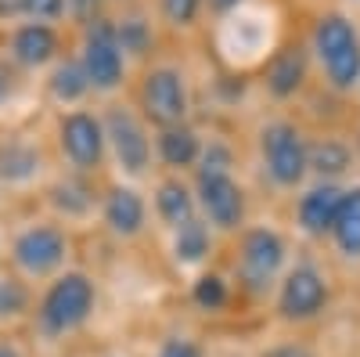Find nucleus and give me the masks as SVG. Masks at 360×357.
Listing matches in <instances>:
<instances>
[{"mask_svg": "<svg viewBox=\"0 0 360 357\" xmlns=\"http://www.w3.org/2000/svg\"><path fill=\"white\" fill-rule=\"evenodd\" d=\"M94 282H90L83 271H65L58 275L47 292L40 296L37 303V329L47 336V339H62V336H72L76 329L90 321L94 314Z\"/></svg>", "mask_w": 360, "mask_h": 357, "instance_id": "f257e3e1", "label": "nucleus"}, {"mask_svg": "<svg viewBox=\"0 0 360 357\" xmlns=\"http://www.w3.org/2000/svg\"><path fill=\"white\" fill-rule=\"evenodd\" d=\"M314 44H317V54L328 69V80H332L339 91H349L360 80V37H356V29L342 15H328L317 25Z\"/></svg>", "mask_w": 360, "mask_h": 357, "instance_id": "f03ea898", "label": "nucleus"}, {"mask_svg": "<svg viewBox=\"0 0 360 357\" xmlns=\"http://www.w3.org/2000/svg\"><path fill=\"white\" fill-rule=\"evenodd\" d=\"M69 256L65 234L51 224H33L15 234L11 242V260L22 271V278H51L54 271H62V263Z\"/></svg>", "mask_w": 360, "mask_h": 357, "instance_id": "7ed1b4c3", "label": "nucleus"}, {"mask_svg": "<svg viewBox=\"0 0 360 357\" xmlns=\"http://www.w3.org/2000/svg\"><path fill=\"white\" fill-rule=\"evenodd\" d=\"M79 65L90 80L94 91H115L123 83V44H119V29L108 22H90L86 40H83V54Z\"/></svg>", "mask_w": 360, "mask_h": 357, "instance_id": "20e7f679", "label": "nucleus"}, {"mask_svg": "<svg viewBox=\"0 0 360 357\" xmlns=\"http://www.w3.org/2000/svg\"><path fill=\"white\" fill-rule=\"evenodd\" d=\"M263 159L266 170L278 184L292 188L303 181V173L310 166V152H307V141L292 123H270L263 130Z\"/></svg>", "mask_w": 360, "mask_h": 357, "instance_id": "39448f33", "label": "nucleus"}, {"mask_svg": "<svg viewBox=\"0 0 360 357\" xmlns=\"http://www.w3.org/2000/svg\"><path fill=\"white\" fill-rule=\"evenodd\" d=\"M281 260H285V242L266 231V227H256L245 234L242 242V256H238V278H242V285L249 292H266L270 285H274L278 271H281Z\"/></svg>", "mask_w": 360, "mask_h": 357, "instance_id": "423d86ee", "label": "nucleus"}, {"mask_svg": "<svg viewBox=\"0 0 360 357\" xmlns=\"http://www.w3.org/2000/svg\"><path fill=\"white\" fill-rule=\"evenodd\" d=\"M105 144H112V156H115L119 170H127L134 177L144 173L148 159H152V144L144 137V127L123 105H112L105 115Z\"/></svg>", "mask_w": 360, "mask_h": 357, "instance_id": "0eeeda50", "label": "nucleus"}, {"mask_svg": "<svg viewBox=\"0 0 360 357\" xmlns=\"http://www.w3.org/2000/svg\"><path fill=\"white\" fill-rule=\"evenodd\" d=\"M141 101H144L148 119L159 123L162 130L180 127V119L188 115V91H184V80H180L176 69H155V73H148Z\"/></svg>", "mask_w": 360, "mask_h": 357, "instance_id": "6e6552de", "label": "nucleus"}, {"mask_svg": "<svg viewBox=\"0 0 360 357\" xmlns=\"http://www.w3.org/2000/svg\"><path fill=\"white\" fill-rule=\"evenodd\" d=\"M324 303H328V285H324L317 267L303 263V267H295V271H288V278L281 282V296H278L281 318L310 321L324 311Z\"/></svg>", "mask_w": 360, "mask_h": 357, "instance_id": "1a4fd4ad", "label": "nucleus"}, {"mask_svg": "<svg viewBox=\"0 0 360 357\" xmlns=\"http://www.w3.org/2000/svg\"><path fill=\"white\" fill-rule=\"evenodd\" d=\"M58 141L76 170H94L105 156V123L90 112H69L58 127Z\"/></svg>", "mask_w": 360, "mask_h": 357, "instance_id": "9d476101", "label": "nucleus"}, {"mask_svg": "<svg viewBox=\"0 0 360 357\" xmlns=\"http://www.w3.org/2000/svg\"><path fill=\"white\" fill-rule=\"evenodd\" d=\"M198 202H202L205 217L220 231H234L245 217L242 188L231 181V173H202L198 177Z\"/></svg>", "mask_w": 360, "mask_h": 357, "instance_id": "9b49d317", "label": "nucleus"}, {"mask_svg": "<svg viewBox=\"0 0 360 357\" xmlns=\"http://www.w3.org/2000/svg\"><path fill=\"white\" fill-rule=\"evenodd\" d=\"M54 54H58V37L51 25L25 22L11 33V58L22 69H44L47 62H54Z\"/></svg>", "mask_w": 360, "mask_h": 357, "instance_id": "f8f14e48", "label": "nucleus"}, {"mask_svg": "<svg viewBox=\"0 0 360 357\" xmlns=\"http://www.w3.org/2000/svg\"><path fill=\"white\" fill-rule=\"evenodd\" d=\"M342 195L335 184H321L314 192L303 195L299 202V224H303L310 234H324V231H335L339 210H342Z\"/></svg>", "mask_w": 360, "mask_h": 357, "instance_id": "ddd939ff", "label": "nucleus"}, {"mask_svg": "<svg viewBox=\"0 0 360 357\" xmlns=\"http://www.w3.org/2000/svg\"><path fill=\"white\" fill-rule=\"evenodd\" d=\"M105 224L119 238L137 234L144 227V199L134 188H112L105 199Z\"/></svg>", "mask_w": 360, "mask_h": 357, "instance_id": "4468645a", "label": "nucleus"}, {"mask_svg": "<svg viewBox=\"0 0 360 357\" xmlns=\"http://www.w3.org/2000/svg\"><path fill=\"white\" fill-rule=\"evenodd\" d=\"M44 170V156L37 144L29 141H8L0 144V181L8 184H29L37 181Z\"/></svg>", "mask_w": 360, "mask_h": 357, "instance_id": "2eb2a0df", "label": "nucleus"}, {"mask_svg": "<svg viewBox=\"0 0 360 357\" xmlns=\"http://www.w3.org/2000/svg\"><path fill=\"white\" fill-rule=\"evenodd\" d=\"M155 206H159V217H162L173 231H176V227H184L188 220H195V199H191V192L180 184V181H166V184H159Z\"/></svg>", "mask_w": 360, "mask_h": 357, "instance_id": "dca6fc26", "label": "nucleus"}, {"mask_svg": "<svg viewBox=\"0 0 360 357\" xmlns=\"http://www.w3.org/2000/svg\"><path fill=\"white\" fill-rule=\"evenodd\" d=\"M47 91H51V98H54L58 105H76V101L90 91V80H86V73H83L79 62H62V65L51 73Z\"/></svg>", "mask_w": 360, "mask_h": 357, "instance_id": "f3484780", "label": "nucleus"}, {"mask_svg": "<svg viewBox=\"0 0 360 357\" xmlns=\"http://www.w3.org/2000/svg\"><path fill=\"white\" fill-rule=\"evenodd\" d=\"M332 234H335V242H339L342 253L360 256V188L342 195V210H339V220H335Z\"/></svg>", "mask_w": 360, "mask_h": 357, "instance_id": "a211bd4d", "label": "nucleus"}, {"mask_svg": "<svg viewBox=\"0 0 360 357\" xmlns=\"http://www.w3.org/2000/svg\"><path fill=\"white\" fill-rule=\"evenodd\" d=\"M266 83H270V91H274L278 98L295 94V87L303 83V54H299V51H281L274 58V65H270Z\"/></svg>", "mask_w": 360, "mask_h": 357, "instance_id": "6ab92c4d", "label": "nucleus"}, {"mask_svg": "<svg viewBox=\"0 0 360 357\" xmlns=\"http://www.w3.org/2000/svg\"><path fill=\"white\" fill-rule=\"evenodd\" d=\"M159 152L169 166H188L198 159V137L188 127H169L159 137Z\"/></svg>", "mask_w": 360, "mask_h": 357, "instance_id": "aec40b11", "label": "nucleus"}, {"mask_svg": "<svg viewBox=\"0 0 360 357\" xmlns=\"http://www.w3.org/2000/svg\"><path fill=\"white\" fill-rule=\"evenodd\" d=\"M173 249H176L180 263H198L209 253V231H205V224L202 220H188L184 227H176Z\"/></svg>", "mask_w": 360, "mask_h": 357, "instance_id": "412c9836", "label": "nucleus"}, {"mask_svg": "<svg viewBox=\"0 0 360 357\" xmlns=\"http://www.w3.org/2000/svg\"><path fill=\"white\" fill-rule=\"evenodd\" d=\"M51 202H54L58 213L83 217V213L90 210V192H86L79 181H58V184L51 188Z\"/></svg>", "mask_w": 360, "mask_h": 357, "instance_id": "4be33fe9", "label": "nucleus"}, {"mask_svg": "<svg viewBox=\"0 0 360 357\" xmlns=\"http://www.w3.org/2000/svg\"><path fill=\"white\" fill-rule=\"evenodd\" d=\"M310 166L317 173L335 177V173H342L349 166V148L342 141H324V144H317L314 152H310Z\"/></svg>", "mask_w": 360, "mask_h": 357, "instance_id": "5701e85b", "label": "nucleus"}, {"mask_svg": "<svg viewBox=\"0 0 360 357\" xmlns=\"http://www.w3.org/2000/svg\"><path fill=\"white\" fill-rule=\"evenodd\" d=\"M29 311V292L18 278H4L0 275V321H11L18 314Z\"/></svg>", "mask_w": 360, "mask_h": 357, "instance_id": "b1692460", "label": "nucleus"}, {"mask_svg": "<svg viewBox=\"0 0 360 357\" xmlns=\"http://www.w3.org/2000/svg\"><path fill=\"white\" fill-rule=\"evenodd\" d=\"M191 296H195V303L202 311H220L227 303V282L217 278V275H205V278L195 282V292Z\"/></svg>", "mask_w": 360, "mask_h": 357, "instance_id": "393cba45", "label": "nucleus"}, {"mask_svg": "<svg viewBox=\"0 0 360 357\" xmlns=\"http://www.w3.org/2000/svg\"><path fill=\"white\" fill-rule=\"evenodd\" d=\"M65 0H25V15L33 18V22H40V25H51V22H58L65 15Z\"/></svg>", "mask_w": 360, "mask_h": 357, "instance_id": "a878e982", "label": "nucleus"}, {"mask_svg": "<svg viewBox=\"0 0 360 357\" xmlns=\"http://www.w3.org/2000/svg\"><path fill=\"white\" fill-rule=\"evenodd\" d=\"M115 29H119V44H123V51L141 54V51L148 47V29H144V22H141V18H130V22L115 25Z\"/></svg>", "mask_w": 360, "mask_h": 357, "instance_id": "bb28decb", "label": "nucleus"}, {"mask_svg": "<svg viewBox=\"0 0 360 357\" xmlns=\"http://www.w3.org/2000/svg\"><path fill=\"white\" fill-rule=\"evenodd\" d=\"M202 8V0H162V15L173 25H191Z\"/></svg>", "mask_w": 360, "mask_h": 357, "instance_id": "cd10ccee", "label": "nucleus"}, {"mask_svg": "<svg viewBox=\"0 0 360 357\" xmlns=\"http://www.w3.org/2000/svg\"><path fill=\"white\" fill-rule=\"evenodd\" d=\"M227 166H231V156H227V148H220V144H213L202 156V173H227Z\"/></svg>", "mask_w": 360, "mask_h": 357, "instance_id": "c85d7f7f", "label": "nucleus"}, {"mask_svg": "<svg viewBox=\"0 0 360 357\" xmlns=\"http://www.w3.org/2000/svg\"><path fill=\"white\" fill-rule=\"evenodd\" d=\"M69 4V11L79 18V22H98V8H101V0H65Z\"/></svg>", "mask_w": 360, "mask_h": 357, "instance_id": "c756f323", "label": "nucleus"}, {"mask_svg": "<svg viewBox=\"0 0 360 357\" xmlns=\"http://www.w3.org/2000/svg\"><path fill=\"white\" fill-rule=\"evenodd\" d=\"M159 357H202V350H198L195 343H188V339H173V343L162 346Z\"/></svg>", "mask_w": 360, "mask_h": 357, "instance_id": "7c9ffc66", "label": "nucleus"}, {"mask_svg": "<svg viewBox=\"0 0 360 357\" xmlns=\"http://www.w3.org/2000/svg\"><path fill=\"white\" fill-rule=\"evenodd\" d=\"M25 15V0H0V18H15Z\"/></svg>", "mask_w": 360, "mask_h": 357, "instance_id": "2f4dec72", "label": "nucleus"}, {"mask_svg": "<svg viewBox=\"0 0 360 357\" xmlns=\"http://www.w3.org/2000/svg\"><path fill=\"white\" fill-rule=\"evenodd\" d=\"M0 357H25V353H22L11 339H0Z\"/></svg>", "mask_w": 360, "mask_h": 357, "instance_id": "473e14b6", "label": "nucleus"}, {"mask_svg": "<svg viewBox=\"0 0 360 357\" xmlns=\"http://www.w3.org/2000/svg\"><path fill=\"white\" fill-rule=\"evenodd\" d=\"M209 4H213L217 11H231V8H238V4H242V0H209Z\"/></svg>", "mask_w": 360, "mask_h": 357, "instance_id": "72a5a7b5", "label": "nucleus"}]
</instances>
